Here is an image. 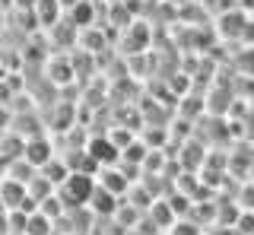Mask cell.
Masks as SVG:
<instances>
[{
    "mask_svg": "<svg viewBox=\"0 0 254 235\" xmlns=\"http://www.w3.org/2000/svg\"><path fill=\"white\" fill-rule=\"evenodd\" d=\"M26 159L32 162V166H48V159H51L48 143H42V140H32V143H26Z\"/></svg>",
    "mask_w": 254,
    "mask_h": 235,
    "instance_id": "7a4b0ae2",
    "label": "cell"
},
{
    "mask_svg": "<svg viewBox=\"0 0 254 235\" xmlns=\"http://www.w3.org/2000/svg\"><path fill=\"white\" fill-rule=\"evenodd\" d=\"M26 235H51V219L42 216V213H35V216H29L26 219V229H22Z\"/></svg>",
    "mask_w": 254,
    "mask_h": 235,
    "instance_id": "3957f363",
    "label": "cell"
},
{
    "mask_svg": "<svg viewBox=\"0 0 254 235\" xmlns=\"http://www.w3.org/2000/svg\"><path fill=\"white\" fill-rule=\"evenodd\" d=\"M172 235H200V232H197L194 226H188V223H185V226H175V232H172Z\"/></svg>",
    "mask_w": 254,
    "mask_h": 235,
    "instance_id": "277c9868",
    "label": "cell"
},
{
    "mask_svg": "<svg viewBox=\"0 0 254 235\" xmlns=\"http://www.w3.org/2000/svg\"><path fill=\"white\" fill-rule=\"evenodd\" d=\"M92 187H95V184H92L86 175H79V172H70V175L61 181V197L67 200L70 207H73V203H76V207H83V203L89 200Z\"/></svg>",
    "mask_w": 254,
    "mask_h": 235,
    "instance_id": "6da1fadb",
    "label": "cell"
}]
</instances>
